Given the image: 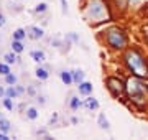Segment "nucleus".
<instances>
[{"label": "nucleus", "mask_w": 148, "mask_h": 140, "mask_svg": "<svg viewBox=\"0 0 148 140\" xmlns=\"http://www.w3.org/2000/svg\"><path fill=\"white\" fill-rule=\"evenodd\" d=\"M125 61L127 66L132 69V73L138 78H147L148 76V66L145 63V59L137 49H128L125 53Z\"/></svg>", "instance_id": "f257e3e1"}, {"label": "nucleus", "mask_w": 148, "mask_h": 140, "mask_svg": "<svg viewBox=\"0 0 148 140\" xmlns=\"http://www.w3.org/2000/svg\"><path fill=\"white\" fill-rule=\"evenodd\" d=\"M127 91H128V96H130L133 104H137L138 107H145L148 91L142 82L138 81V79H135V78H130L127 82Z\"/></svg>", "instance_id": "f03ea898"}, {"label": "nucleus", "mask_w": 148, "mask_h": 140, "mask_svg": "<svg viewBox=\"0 0 148 140\" xmlns=\"http://www.w3.org/2000/svg\"><path fill=\"white\" fill-rule=\"evenodd\" d=\"M86 16L90 22H102V20L109 18V12L101 0H90L87 8H86Z\"/></svg>", "instance_id": "7ed1b4c3"}, {"label": "nucleus", "mask_w": 148, "mask_h": 140, "mask_svg": "<svg viewBox=\"0 0 148 140\" xmlns=\"http://www.w3.org/2000/svg\"><path fill=\"white\" fill-rule=\"evenodd\" d=\"M107 41H109L112 48H123L127 45V36L119 28H110L107 32Z\"/></svg>", "instance_id": "20e7f679"}, {"label": "nucleus", "mask_w": 148, "mask_h": 140, "mask_svg": "<svg viewBox=\"0 0 148 140\" xmlns=\"http://www.w3.org/2000/svg\"><path fill=\"white\" fill-rule=\"evenodd\" d=\"M107 86H109V89H110V92L114 94V96H122L123 94V91H125V86H123V82L120 81V79H117V78H109L107 79Z\"/></svg>", "instance_id": "39448f33"}, {"label": "nucleus", "mask_w": 148, "mask_h": 140, "mask_svg": "<svg viewBox=\"0 0 148 140\" xmlns=\"http://www.w3.org/2000/svg\"><path fill=\"white\" fill-rule=\"evenodd\" d=\"M27 35L32 38V40H40V38H43L45 32H43L41 28H38V27H30L27 30Z\"/></svg>", "instance_id": "423d86ee"}, {"label": "nucleus", "mask_w": 148, "mask_h": 140, "mask_svg": "<svg viewBox=\"0 0 148 140\" xmlns=\"http://www.w3.org/2000/svg\"><path fill=\"white\" fill-rule=\"evenodd\" d=\"M79 92L82 96H89L90 92H92V84L90 82H86V81L79 82Z\"/></svg>", "instance_id": "0eeeda50"}, {"label": "nucleus", "mask_w": 148, "mask_h": 140, "mask_svg": "<svg viewBox=\"0 0 148 140\" xmlns=\"http://www.w3.org/2000/svg\"><path fill=\"white\" fill-rule=\"evenodd\" d=\"M30 56H32L33 61H36V63H43L45 59H46V56H45V51H40V49H35V51H32L30 53Z\"/></svg>", "instance_id": "6e6552de"}, {"label": "nucleus", "mask_w": 148, "mask_h": 140, "mask_svg": "<svg viewBox=\"0 0 148 140\" xmlns=\"http://www.w3.org/2000/svg\"><path fill=\"white\" fill-rule=\"evenodd\" d=\"M35 73H36V78H38V79H41V81H46L48 78H49L48 69H46V68H41V66H38Z\"/></svg>", "instance_id": "1a4fd4ad"}, {"label": "nucleus", "mask_w": 148, "mask_h": 140, "mask_svg": "<svg viewBox=\"0 0 148 140\" xmlns=\"http://www.w3.org/2000/svg\"><path fill=\"white\" fill-rule=\"evenodd\" d=\"M59 76H61V81H63L66 86H69V84L73 82V73H69V71H61Z\"/></svg>", "instance_id": "9d476101"}, {"label": "nucleus", "mask_w": 148, "mask_h": 140, "mask_svg": "<svg viewBox=\"0 0 148 140\" xmlns=\"http://www.w3.org/2000/svg\"><path fill=\"white\" fill-rule=\"evenodd\" d=\"M86 109H89V110H92V109H97L99 107V102L95 101L94 97H89V99H86V102L82 104Z\"/></svg>", "instance_id": "9b49d317"}, {"label": "nucleus", "mask_w": 148, "mask_h": 140, "mask_svg": "<svg viewBox=\"0 0 148 140\" xmlns=\"http://www.w3.org/2000/svg\"><path fill=\"white\" fill-rule=\"evenodd\" d=\"M12 130V125H10V122L7 120V119H3V117H0V132H10Z\"/></svg>", "instance_id": "f8f14e48"}, {"label": "nucleus", "mask_w": 148, "mask_h": 140, "mask_svg": "<svg viewBox=\"0 0 148 140\" xmlns=\"http://www.w3.org/2000/svg\"><path fill=\"white\" fill-rule=\"evenodd\" d=\"M84 81V73L81 69H76V71H73V82H82Z\"/></svg>", "instance_id": "ddd939ff"}, {"label": "nucleus", "mask_w": 148, "mask_h": 140, "mask_svg": "<svg viewBox=\"0 0 148 140\" xmlns=\"http://www.w3.org/2000/svg\"><path fill=\"white\" fill-rule=\"evenodd\" d=\"M81 106H82V102L79 101V97H74V96H73L71 99H69V107L73 109V110H77Z\"/></svg>", "instance_id": "4468645a"}, {"label": "nucleus", "mask_w": 148, "mask_h": 140, "mask_svg": "<svg viewBox=\"0 0 148 140\" xmlns=\"http://www.w3.org/2000/svg\"><path fill=\"white\" fill-rule=\"evenodd\" d=\"M23 38H27V30H23V28H18V30H15V33H13V40H23Z\"/></svg>", "instance_id": "2eb2a0df"}, {"label": "nucleus", "mask_w": 148, "mask_h": 140, "mask_svg": "<svg viewBox=\"0 0 148 140\" xmlns=\"http://www.w3.org/2000/svg\"><path fill=\"white\" fill-rule=\"evenodd\" d=\"M12 49H13L15 53H21V51H23V43H21L20 40H13V41H12Z\"/></svg>", "instance_id": "dca6fc26"}, {"label": "nucleus", "mask_w": 148, "mask_h": 140, "mask_svg": "<svg viewBox=\"0 0 148 140\" xmlns=\"http://www.w3.org/2000/svg\"><path fill=\"white\" fill-rule=\"evenodd\" d=\"M99 127H101V129H109V127H110V125H109V120L106 119L104 114L99 115Z\"/></svg>", "instance_id": "f3484780"}, {"label": "nucleus", "mask_w": 148, "mask_h": 140, "mask_svg": "<svg viewBox=\"0 0 148 140\" xmlns=\"http://www.w3.org/2000/svg\"><path fill=\"white\" fill-rule=\"evenodd\" d=\"M27 117L30 119V120H35V119L38 117V110L35 107H28L27 109Z\"/></svg>", "instance_id": "a211bd4d"}, {"label": "nucleus", "mask_w": 148, "mask_h": 140, "mask_svg": "<svg viewBox=\"0 0 148 140\" xmlns=\"http://www.w3.org/2000/svg\"><path fill=\"white\" fill-rule=\"evenodd\" d=\"M16 81H18V79H16V76L12 74V73H8V74L5 76V82H7V84H10V86L16 84Z\"/></svg>", "instance_id": "6ab92c4d"}, {"label": "nucleus", "mask_w": 148, "mask_h": 140, "mask_svg": "<svg viewBox=\"0 0 148 140\" xmlns=\"http://www.w3.org/2000/svg\"><path fill=\"white\" fill-rule=\"evenodd\" d=\"M5 96H7V97H10V99H13V97L18 96V91H16L13 86H10V87H8V89L5 91Z\"/></svg>", "instance_id": "aec40b11"}, {"label": "nucleus", "mask_w": 148, "mask_h": 140, "mask_svg": "<svg viewBox=\"0 0 148 140\" xmlns=\"http://www.w3.org/2000/svg\"><path fill=\"white\" fill-rule=\"evenodd\" d=\"M3 59H5L7 65H13V63L16 61V56H15L13 53H7L5 56H3Z\"/></svg>", "instance_id": "412c9836"}, {"label": "nucleus", "mask_w": 148, "mask_h": 140, "mask_svg": "<svg viewBox=\"0 0 148 140\" xmlns=\"http://www.w3.org/2000/svg\"><path fill=\"white\" fill-rule=\"evenodd\" d=\"M10 73V65H7V63H0V74L7 76Z\"/></svg>", "instance_id": "4be33fe9"}, {"label": "nucleus", "mask_w": 148, "mask_h": 140, "mask_svg": "<svg viewBox=\"0 0 148 140\" xmlns=\"http://www.w3.org/2000/svg\"><path fill=\"white\" fill-rule=\"evenodd\" d=\"M46 8H48L46 3H38L36 8H35V12H36V13H45V12H46Z\"/></svg>", "instance_id": "5701e85b"}, {"label": "nucleus", "mask_w": 148, "mask_h": 140, "mask_svg": "<svg viewBox=\"0 0 148 140\" xmlns=\"http://www.w3.org/2000/svg\"><path fill=\"white\" fill-rule=\"evenodd\" d=\"M3 106H5L7 110H13V102H12V99H10V97H7L5 101H3Z\"/></svg>", "instance_id": "b1692460"}, {"label": "nucleus", "mask_w": 148, "mask_h": 140, "mask_svg": "<svg viewBox=\"0 0 148 140\" xmlns=\"http://www.w3.org/2000/svg\"><path fill=\"white\" fill-rule=\"evenodd\" d=\"M61 5H63V13H66L68 12V2L66 0H61Z\"/></svg>", "instance_id": "393cba45"}, {"label": "nucleus", "mask_w": 148, "mask_h": 140, "mask_svg": "<svg viewBox=\"0 0 148 140\" xmlns=\"http://www.w3.org/2000/svg\"><path fill=\"white\" fill-rule=\"evenodd\" d=\"M3 25H5V16L0 13V27H3Z\"/></svg>", "instance_id": "a878e982"}, {"label": "nucleus", "mask_w": 148, "mask_h": 140, "mask_svg": "<svg viewBox=\"0 0 148 140\" xmlns=\"http://www.w3.org/2000/svg\"><path fill=\"white\" fill-rule=\"evenodd\" d=\"M0 140H8V137H7L5 132H0Z\"/></svg>", "instance_id": "bb28decb"}, {"label": "nucleus", "mask_w": 148, "mask_h": 140, "mask_svg": "<svg viewBox=\"0 0 148 140\" xmlns=\"http://www.w3.org/2000/svg\"><path fill=\"white\" fill-rule=\"evenodd\" d=\"M143 35H145V38H147V41H148V27L143 28Z\"/></svg>", "instance_id": "cd10ccee"}, {"label": "nucleus", "mask_w": 148, "mask_h": 140, "mask_svg": "<svg viewBox=\"0 0 148 140\" xmlns=\"http://www.w3.org/2000/svg\"><path fill=\"white\" fill-rule=\"evenodd\" d=\"M2 96H5V89H3V87H0V97Z\"/></svg>", "instance_id": "c85d7f7f"}, {"label": "nucleus", "mask_w": 148, "mask_h": 140, "mask_svg": "<svg viewBox=\"0 0 148 140\" xmlns=\"http://www.w3.org/2000/svg\"><path fill=\"white\" fill-rule=\"evenodd\" d=\"M120 3H122V5H125V0H120Z\"/></svg>", "instance_id": "c756f323"}, {"label": "nucleus", "mask_w": 148, "mask_h": 140, "mask_svg": "<svg viewBox=\"0 0 148 140\" xmlns=\"http://www.w3.org/2000/svg\"><path fill=\"white\" fill-rule=\"evenodd\" d=\"M132 2H137V0H132Z\"/></svg>", "instance_id": "7c9ffc66"}]
</instances>
